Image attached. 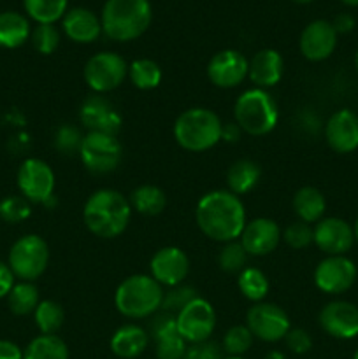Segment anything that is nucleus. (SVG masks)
Listing matches in <instances>:
<instances>
[{
    "instance_id": "obj_31",
    "label": "nucleus",
    "mask_w": 358,
    "mask_h": 359,
    "mask_svg": "<svg viewBox=\"0 0 358 359\" xmlns=\"http://www.w3.org/2000/svg\"><path fill=\"white\" fill-rule=\"evenodd\" d=\"M7 304H9L11 312L16 316L34 314L37 305L41 304L37 286L34 283H28V280H20V283L14 284L11 293L7 294Z\"/></svg>"
},
{
    "instance_id": "obj_10",
    "label": "nucleus",
    "mask_w": 358,
    "mask_h": 359,
    "mask_svg": "<svg viewBox=\"0 0 358 359\" xmlns=\"http://www.w3.org/2000/svg\"><path fill=\"white\" fill-rule=\"evenodd\" d=\"M175 326L186 344L207 342L216 328V312L209 302L197 297L175 314Z\"/></svg>"
},
{
    "instance_id": "obj_23",
    "label": "nucleus",
    "mask_w": 358,
    "mask_h": 359,
    "mask_svg": "<svg viewBox=\"0 0 358 359\" xmlns=\"http://www.w3.org/2000/svg\"><path fill=\"white\" fill-rule=\"evenodd\" d=\"M62 27L67 37L79 44H90L97 41L102 32L100 18L93 11L84 7H74L67 11L65 16L62 18Z\"/></svg>"
},
{
    "instance_id": "obj_6",
    "label": "nucleus",
    "mask_w": 358,
    "mask_h": 359,
    "mask_svg": "<svg viewBox=\"0 0 358 359\" xmlns=\"http://www.w3.org/2000/svg\"><path fill=\"white\" fill-rule=\"evenodd\" d=\"M234 118L242 132L253 137H262L276 128L279 109L269 91L251 88L235 100Z\"/></svg>"
},
{
    "instance_id": "obj_40",
    "label": "nucleus",
    "mask_w": 358,
    "mask_h": 359,
    "mask_svg": "<svg viewBox=\"0 0 358 359\" xmlns=\"http://www.w3.org/2000/svg\"><path fill=\"white\" fill-rule=\"evenodd\" d=\"M32 44L42 55H51L60 44V34L55 25H37L30 34Z\"/></svg>"
},
{
    "instance_id": "obj_19",
    "label": "nucleus",
    "mask_w": 358,
    "mask_h": 359,
    "mask_svg": "<svg viewBox=\"0 0 358 359\" xmlns=\"http://www.w3.org/2000/svg\"><path fill=\"white\" fill-rule=\"evenodd\" d=\"M283 241V231L279 224L269 217H256L246 223L239 242L249 256H267Z\"/></svg>"
},
{
    "instance_id": "obj_1",
    "label": "nucleus",
    "mask_w": 358,
    "mask_h": 359,
    "mask_svg": "<svg viewBox=\"0 0 358 359\" xmlns=\"http://www.w3.org/2000/svg\"><path fill=\"white\" fill-rule=\"evenodd\" d=\"M195 221L206 237L223 244L237 241L248 223L244 203L228 189L206 193L197 203Z\"/></svg>"
},
{
    "instance_id": "obj_12",
    "label": "nucleus",
    "mask_w": 358,
    "mask_h": 359,
    "mask_svg": "<svg viewBox=\"0 0 358 359\" xmlns=\"http://www.w3.org/2000/svg\"><path fill=\"white\" fill-rule=\"evenodd\" d=\"M246 326L255 339L272 344L286 337L291 328V323L286 312L281 307L267 304V302H258L246 314Z\"/></svg>"
},
{
    "instance_id": "obj_52",
    "label": "nucleus",
    "mask_w": 358,
    "mask_h": 359,
    "mask_svg": "<svg viewBox=\"0 0 358 359\" xmlns=\"http://www.w3.org/2000/svg\"><path fill=\"white\" fill-rule=\"evenodd\" d=\"M293 2H297V4H307V2H312V0H293Z\"/></svg>"
},
{
    "instance_id": "obj_22",
    "label": "nucleus",
    "mask_w": 358,
    "mask_h": 359,
    "mask_svg": "<svg viewBox=\"0 0 358 359\" xmlns=\"http://www.w3.org/2000/svg\"><path fill=\"white\" fill-rule=\"evenodd\" d=\"M325 139L336 153H353L358 149V116L350 109L333 112L325 125Z\"/></svg>"
},
{
    "instance_id": "obj_27",
    "label": "nucleus",
    "mask_w": 358,
    "mask_h": 359,
    "mask_svg": "<svg viewBox=\"0 0 358 359\" xmlns=\"http://www.w3.org/2000/svg\"><path fill=\"white\" fill-rule=\"evenodd\" d=\"M30 34V23L23 14L14 11L0 13V48H20L28 41Z\"/></svg>"
},
{
    "instance_id": "obj_13",
    "label": "nucleus",
    "mask_w": 358,
    "mask_h": 359,
    "mask_svg": "<svg viewBox=\"0 0 358 359\" xmlns=\"http://www.w3.org/2000/svg\"><path fill=\"white\" fill-rule=\"evenodd\" d=\"M357 265L346 256H326L314 269V284L326 294H340L357 280Z\"/></svg>"
},
{
    "instance_id": "obj_41",
    "label": "nucleus",
    "mask_w": 358,
    "mask_h": 359,
    "mask_svg": "<svg viewBox=\"0 0 358 359\" xmlns=\"http://www.w3.org/2000/svg\"><path fill=\"white\" fill-rule=\"evenodd\" d=\"M83 137L79 130L76 126L63 125L56 130L55 135V147L62 154H74L79 153L81 142H83Z\"/></svg>"
},
{
    "instance_id": "obj_24",
    "label": "nucleus",
    "mask_w": 358,
    "mask_h": 359,
    "mask_svg": "<svg viewBox=\"0 0 358 359\" xmlns=\"http://www.w3.org/2000/svg\"><path fill=\"white\" fill-rule=\"evenodd\" d=\"M284 72L283 56L276 49H262L256 53L249 62V79L255 84V88H267L276 86L281 81Z\"/></svg>"
},
{
    "instance_id": "obj_50",
    "label": "nucleus",
    "mask_w": 358,
    "mask_h": 359,
    "mask_svg": "<svg viewBox=\"0 0 358 359\" xmlns=\"http://www.w3.org/2000/svg\"><path fill=\"white\" fill-rule=\"evenodd\" d=\"M340 2H344L346 6H358V0H340Z\"/></svg>"
},
{
    "instance_id": "obj_37",
    "label": "nucleus",
    "mask_w": 358,
    "mask_h": 359,
    "mask_svg": "<svg viewBox=\"0 0 358 359\" xmlns=\"http://www.w3.org/2000/svg\"><path fill=\"white\" fill-rule=\"evenodd\" d=\"M253 333L246 325L232 326L223 337V351L228 356H242L253 346Z\"/></svg>"
},
{
    "instance_id": "obj_15",
    "label": "nucleus",
    "mask_w": 358,
    "mask_h": 359,
    "mask_svg": "<svg viewBox=\"0 0 358 359\" xmlns=\"http://www.w3.org/2000/svg\"><path fill=\"white\" fill-rule=\"evenodd\" d=\"M249 62L235 49H223L216 53L207 63V77L218 88H235L248 77Z\"/></svg>"
},
{
    "instance_id": "obj_33",
    "label": "nucleus",
    "mask_w": 358,
    "mask_h": 359,
    "mask_svg": "<svg viewBox=\"0 0 358 359\" xmlns=\"http://www.w3.org/2000/svg\"><path fill=\"white\" fill-rule=\"evenodd\" d=\"M128 77L139 90H154L161 83V69L157 62L150 58L133 60L128 65Z\"/></svg>"
},
{
    "instance_id": "obj_16",
    "label": "nucleus",
    "mask_w": 358,
    "mask_h": 359,
    "mask_svg": "<svg viewBox=\"0 0 358 359\" xmlns=\"http://www.w3.org/2000/svg\"><path fill=\"white\" fill-rule=\"evenodd\" d=\"M150 272L161 287L179 286L190 272V259L183 249L174 245L161 248L151 258Z\"/></svg>"
},
{
    "instance_id": "obj_11",
    "label": "nucleus",
    "mask_w": 358,
    "mask_h": 359,
    "mask_svg": "<svg viewBox=\"0 0 358 359\" xmlns=\"http://www.w3.org/2000/svg\"><path fill=\"white\" fill-rule=\"evenodd\" d=\"M56 177L53 168L39 158H28L18 170V188L30 203H48L55 193Z\"/></svg>"
},
{
    "instance_id": "obj_48",
    "label": "nucleus",
    "mask_w": 358,
    "mask_h": 359,
    "mask_svg": "<svg viewBox=\"0 0 358 359\" xmlns=\"http://www.w3.org/2000/svg\"><path fill=\"white\" fill-rule=\"evenodd\" d=\"M241 126L237 123H223V128H221V140L225 142L232 144V142H237L241 139Z\"/></svg>"
},
{
    "instance_id": "obj_9",
    "label": "nucleus",
    "mask_w": 358,
    "mask_h": 359,
    "mask_svg": "<svg viewBox=\"0 0 358 359\" xmlns=\"http://www.w3.org/2000/svg\"><path fill=\"white\" fill-rule=\"evenodd\" d=\"M83 76L91 91L97 95L109 93L128 76V65L118 53L102 51L88 60Z\"/></svg>"
},
{
    "instance_id": "obj_35",
    "label": "nucleus",
    "mask_w": 358,
    "mask_h": 359,
    "mask_svg": "<svg viewBox=\"0 0 358 359\" xmlns=\"http://www.w3.org/2000/svg\"><path fill=\"white\" fill-rule=\"evenodd\" d=\"M34 319L42 335H56L65 321V312L58 302L41 300V304L34 311Z\"/></svg>"
},
{
    "instance_id": "obj_14",
    "label": "nucleus",
    "mask_w": 358,
    "mask_h": 359,
    "mask_svg": "<svg viewBox=\"0 0 358 359\" xmlns=\"http://www.w3.org/2000/svg\"><path fill=\"white\" fill-rule=\"evenodd\" d=\"M312 242L326 256H344L354 244V231L340 217H323L312 226Z\"/></svg>"
},
{
    "instance_id": "obj_46",
    "label": "nucleus",
    "mask_w": 358,
    "mask_h": 359,
    "mask_svg": "<svg viewBox=\"0 0 358 359\" xmlns=\"http://www.w3.org/2000/svg\"><path fill=\"white\" fill-rule=\"evenodd\" d=\"M332 27H333V30L337 32V35L347 34V32H351L354 28V18L347 13L337 14L332 21Z\"/></svg>"
},
{
    "instance_id": "obj_44",
    "label": "nucleus",
    "mask_w": 358,
    "mask_h": 359,
    "mask_svg": "<svg viewBox=\"0 0 358 359\" xmlns=\"http://www.w3.org/2000/svg\"><path fill=\"white\" fill-rule=\"evenodd\" d=\"M183 359H223V356H221V347L207 340V342L202 344H192L186 349Z\"/></svg>"
},
{
    "instance_id": "obj_26",
    "label": "nucleus",
    "mask_w": 358,
    "mask_h": 359,
    "mask_svg": "<svg viewBox=\"0 0 358 359\" xmlns=\"http://www.w3.org/2000/svg\"><path fill=\"white\" fill-rule=\"evenodd\" d=\"M291 207H293L298 221L311 224L323 219V214L326 210V200L319 189L312 188V186H304L293 195Z\"/></svg>"
},
{
    "instance_id": "obj_17",
    "label": "nucleus",
    "mask_w": 358,
    "mask_h": 359,
    "mask_svg": "<svg viewBox=\"0 0 358 359\" xmlns=\"http://www.w3.org/2000/svg\"><path fill=\"white\" fill-rule=\"evenodd\" d=\"M319 326L323 332L339 340L358 337V307L344 300L326 304L319 312Z\"/></svg>"
},
{
    "instance_id": "obj_29",
    "label": "nucleus",
    "mask_w": 358,
    "mask_h": 359,
    "mask_svg": "<svg viewBox=\"0 0 358 359\" xmlns=\"http://www.w3.org/2000/svg\"><path fill=\"white\" fill-rule=\"evenodd\" d=\"M130 205H132V210H137L142 216H158L164 212L167 205V196L158 186L142 184L133 189L130 196Z\"/></svg>"
},
{
    "instance_id": "obj_42",
    "label": "nucleus",
    "mask_w": 358,
    "mask_h": 359,
    "mask_svg": "<svg viewBox=\"0 0 358 359\" xmlns=\"http://www.w3.org/2000/svg\"><path fill=\"white\" fill-rule=\"evenodd\" d=\"M283 241L290 245L291 249H304L312 244V226L307 223H291L284 228Z\"/></svg>"
},
{
    "instance_id": "obj_49",
    "label": "nucleus",
    "mask_w": 358,
    "mask_h": 359,
    "mask_svg": "<svg viewBox=\"0 0 358 359\" xmlns=\"http://www.w3.org/2000/svg\"><path fill=\"white\" fill-rule=\"evenodd\" d=\"M265 359H286V356L281 351H270V353H267Z\"/></svg>"
},
{
    "instance_id": "obj_36",
    "label": "nucleus",
    "mask_w": 358,
    "mask_h": 359,
    "mask_svg": "<svg viewBox=\"0 0 358 359\" xmlns=\"http://www.w3.org/2000/svg\"><path fill=\"white\" fill-rule=\"evenodd\" d=\"M248 252L242 248L241 242L232 241L223 245V249L218 255V265L227 273H241L246 269L248 262Z\"/></svg>"
},
{
    "instance_id": "obj_21",
    "label": "nucleus",
    "mask_w": 358,
    "mask_h": 359,
    "mask_svg": "<svg viewBox=\"0 0 358 359\" xmlns=\"http://www.w3.org/2000/svg\"><path fill=\"white\" fill-rule=\"evenodd\" d=\"M151 339L157 346L158 359H183L188 349L185 339L179 335L178 326H175V316L168 312H161L153 318Z\"/></svg>"
},
{
    "instance_id": "obj_30",
    "label": "nucleus",
    "mask_w": 358,
    "mask_h": 359,
    "mask_svg": "<svg viewBox=\"0 0 358 359\" xmlns=\"http://www.w3.org/2000/svg\"><path fill=\"white\" fill-rule=\"evenodd\" d=\"M23 359H69V347L58 335H39L23 351Z\"/></svg>"
},
{
    "instance_id": "obj_20",
    "label": "nucleus",
    "mask_w": 358,
    "mask_h": 359,
    "mask_svg": "<svg viewBox=\"0 0 358 359\" xmlns=\"http://www.w3.org/2000/svg\"><path fill=\"white\" fill-rule=\"evenodd\" d=\"M337 46V32L326 20H314L302 30L298 48L311 62H323L333 53Z\"/></svg>"
},
{
    "instance_id": "obj_51",
    "label": "nucleus",
    "mask_w": 358,
    "mask_h": 359,
    "mask_svg": "<svg viewBox=\"0 0 358 359\" xmlns=\"http://www.w3.org/2000/svg\"><path fill=\"white\" fill-rule=\"evenodd\" d=\"M353 231H354V241L358 242V217H357V223H354L353 226Z\"/></svg>"
},
{
    "instance_id": "obj_47",
    "label": "nucleus",
    "mask_w": 358,
    "mask_h": 359,
    "mask_svg": "<svg viewBox=\"0 0 358 359\" xmlns=\"http://www.w3.org/2000/svg\"><path fill=\"white\" fill-rule=\"evenodd\" d=\"M0 359H23V351L11 340H0Z\"/></svg>"
},
{
    "instance_id": "obj_25",
    "label": "nucleus",
    "mask_w": 358,
    "mask_h": 359,
    "mask_svg": "<svg viewBox=\"0 0 358 359\" xmlns=\"http://www.w3.org/2000/svg\"><path fill=\"white\" fill-rule=\"evenodd\" d=\"M147 344H150V333L142 326L123 325L112 333L109 347L114 356L133 359L139 358L147 349Z\"/></svg>"
},
{
    "instance_id": "obj_3",
    "label": "nucleus",
    "mask_w": 358,
    "mask_h": 359,
    "mask_svg": "<svg viewBox=\"0 0 358 359\" xmlns=\"http://www.w3.org/2000/svg\"><path fill=\"white\" fill-rule=\"evenodd\" d=\"M150 0H107L102 9V32L109 39L128 42L140 37L151 25Z\"/></svg>"
},
{
    "instance_id": "obj_4",
    "label": "nucleus",
    "mask_w": 358,
    "mask_h": 359,
    "mask_svg": "<svg viewBox=\"0 0 358 359\" xmlns=\"http://www.w3.org/2000/svg\"><path fill=\"white\" fill-rule=\"evenodd\" d=\"M164 302V287L151 276H130L116 287V311L128 319H146L157 314Z\"/></svg>"
},
{
    "instance_id": "obj_8",
    "label": "nucleus",
    "mask_w": 358,
    "mask_h": 359,
    "mask_svg": "<svg viewBox=\"0 0 358 359\" xmlns=\"http://www.w3.org/2000/svg\"><path fill=\"white\" fill-rule=\"evenodd\" d=\"M77 154L88 172L95 175H105L116 170L123 158V147L118 135L88 132L83 137Z\"/></svg>"
},
{
    "instance_id": "obj_38",
    "label": "nucleus",
    "mask_w": 358,
    "mask_h": 359,
    "mask_svg": "<svg viewBox=\"0 0 358 359\" xmlns=\"http://www.w3.org/2000/svg\"><path fill=\"white\" fill-rule=\"evenodd\" d=\"M32 214V205L25 196H7L0 202V221L16 224L28 219Z\"/></svg>"
},
{
    "instance_id": "obj_55",
    "label": "nucleus",
    "mask_w": 358,
    "mask_h": 359,
    "mask_svg": "<svg viewBox=\"0 0 358 359\" xmlns=\"http://www.w3.org/2000/svg\"><path fill=\"white\" fill-rule=\"evenodd\" d=\"M353 359H358V349H357V353H354V356H353Z\"/></svg>"
},
{
    "instance_id": "obj_28",
    "label": "nucleus",
    "mask_w": 358,
    "mask_h": 359,
    "mask_svg": "<svg viewBox=\"0 0 358 359\" xmlns=\"http://www.w3.org/2000/svg\"><path fill=\"white\" fill-rule=\"evenodd\" d=\"M262 177V168L253 160H237L227 172L228 191L241 196L251 191Z\"/></svg>"
},
{
    "instance_id": "obj_34",
    "label": "nucleus",
    "mask_w": 358,
    "mask_h": 359,
    "mask_svg": "<svg viewBox=\"0 0 358 359\" xmlns=\"http://www.w3.org/2000/svg\"><path fill=\"white\" fill-rule=\"evenodd\" d=\"M69 0H23L25 11L39 25H53L67 13Z\"/></svg>"
},
{
    "instance_id": "obj_18",
    "label": "nucleus",
    "mask_w": 358,
    "mask_h": 359,
    "mask_svg": "<svg viewBox=\"0 0 358 359\" xmlns=\"http://www.w3.org/2000/svg\"><path fill=\"white\" fill-rule=\"evenodd\" d=\"M79 119L88 132L118 135L121 128V116L114 105L102 95H91L81 104Z\"/></svg>"
},
{
    "instance_id": "obj_5",
    "label": "nucleus",
    "mask_w": 358,
    "mask_h": 359,
    "mask_svg": "<svg viewBox=\"0 0 358 359\" xmlns=\"http://www.w3.org/2000/svg\"><path fill=\"white\" fill-rule=\"evenodd\" d=\"M220 116L206 107H193L178 116L174 123V139L183 149L202 153L221 140Z\"/></svg>"
},
{
    "instance_id": "obj_2",
    "label": "nucleus",
    "mask_w": 358,
    "mask_h": 359,
    "mask_svg": "<svg viewBox=\"0 0 358 359\" xmlns=\"http://www.w3.org/2000/svg\"><path fill=\"white\" fill-rule=\"evenodd\" d=\"M132 217V205L116 189H97L83 207V221L88 230L100 238H116L126 230Z\"/></svg>"
},
{
    "instance_id": "obj_32",
    "label": "nucleus",
    "mask_w": 358,
    "mask_h": 359,
    "mask_svg": "<svg viewBox=\"0 0 358 359\" xmlns=\"http://www.w3.org/2000/svg\"><path fill=\"white\" fill-rule=\"evenodd\" d=\"M237 286L242 297L249 302H263V298L269 293V279L265 273L255 266H246L237 277Z\"/></svg>"
},
{
    "instance_id": "obj_43",
    "label": "nucleus",
    "mask_w": 358,
    "mask_h": 359,
    "mask_svg": "<svg viewBox=\"0 0 358 359\" xmlns=\"http://www.w3.org/2000/svg\"><path fill=\"white\" fill-rule=\"evenodd\" d=\"M283 340L286 342L288 349L295 354H305L312 347L311 335L302 328H290V332L286 333V337Z\"/></svg>"
},
{
    "instance_id": "obj_45",
    "label": "nucleus",
    "mask_w": 358,
    "mask_h": 359,
    "mask_svg": "<svg viewBox=\"0 0 358 359\" xmlns=\"http://www.w3.org/2000/svg\"><path fill=\"white\" fill-rule=\"evenodd\" d=\"M14 273L13 270L9 269V265L4 262H0V298H6L7 294L11 293V290H13V286L16 283H14Z\"/></svg>"
},
{
    "instance_id": "obj_7",
    "label": "nucleus",
    "mask_w": 358,
    "mask_h": 359,
    "mask_svg": "<svg viewBox=\"0 0 358 359\" xmlns=\"http://www.w3.org/2000/svg\"><path fill=\"white\" fill-rule=\"evenodd\" d=\"M49 248L39 235H23L13 244L9 251V269L20 280L34 283L48 269Z\"/></svg>"
},
{
    "instance_id": "obj_53",
    "label": "nucleus",
    "mask_w": 358,
    "mask_h": 359,
    "mask_svg": "<svg viewBox=\"0 0 358 359\" xmlns=\"http://www.w3.org/2000/svg\"><path fill=\"white\" fill-rule=\"evenodd\" d=\"M354 67H357V72H358V51L357 55H354Z\"/></svg>"
},
{
    "instance_id": "obj_39",
    "label": "nucleus",
    "mask_w": 358,
    "mask_h": 359,
    "mask_svg": "<svg viewBox=\"0 0 358 359\" xmlns=\"http://www.w3.org/2000/svg\"><path fill=\"white\" fill-rule=\"evenodd\" d=\"M195 287L185 286V284H179V286L168 287L167 293H164V302H161V311L168 312V314H178L183 307L190 304L193 298H197Z\"/></svg>"
},
{
    "instance_id": "obj_54",
    "label": "nucleus",
    "mask_w": 358,
    "mask_h": 359,
    "mask_svg": "<svg viewBox=\"0 0 358 359\" xmlns=\"http://www.w3.org/2000/svg\"><path fill=\"white\" fill-rule=\"evenodd\" d=\"M223 359H244L242 356H227V358H223Z\"/></svg>"
}]
</instances>
